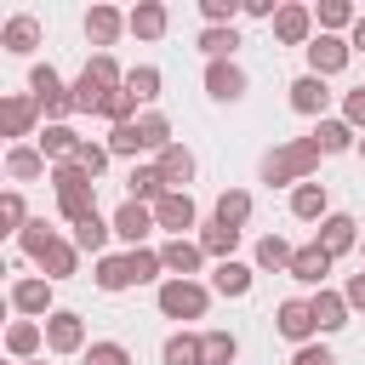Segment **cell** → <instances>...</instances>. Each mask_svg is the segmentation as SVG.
<instances>
[{"label":"cell","mask_w":365,"mask_h":365,"mask_svg":"<svg viewBox=\"0 0 365 365\" xmlns=\"http://www.w3.org/2000/svg\"><path fill=\"white\" fill-rule=\"evenodd\" d=\"M314 171H319V148H314V137H291V143H279V148L262 154V182H268V188L314 182Z\"/></svg>","instance_id":"cell-1"},{"label":"cell","mask_w":365,"mask_h":365,"mask_svg":"<svg viewBox=\"0 0 365 365\" xmlns=\"http://www.w3.org/2000/svg\"><path fill=\"white\" fill-rule=\"evenodd\" d=\"M29 97L40 103L46 125H63V120L74 114V91L63 86V74H57L51 63H34V68H29Z\"/></svg>","instance_id":"cell-2"},{"label":"cell","mask_w":365,"mask_h":365,"mask_svg":"<svg viewBox=\"0 0 365 365\" xmlns=\"http://www.w3.org/2000/svg\"><path fill=\"white\" fill-rule=\"evenodd\" d=\"M154 302H160V314H165V319H205L211 291H205L200 279H165Z\"/></svg>","instance_id":"cell-3"},{"label":"cell","mask_w":365,"mask_h":365,"mask_svg":"<svg viewBox=\"0 0 365 365\" xmlns=\"http://www.w3.org/2000/svg\"><path fill=\"white\" fill-rule=\"evenodd\" d=\"M359 240H365V234H359V222H354L348 211H331V217L319 222V234H314V245H319L331 262L348 257V251H359Z\"/></svg>","instance_id":"cell-4"},{"label":"cell","mask_w":365,"mask_h":365,"mask_svg":"<svg viewBox=\"0 0 365 365\" xmlns=\"http://www.w3.org/2000/svg\"><path fill=\"white\" fill-rule=\"evenodd\" d=\"M348 57H354V46H348L342 34H314V40H308V74H319V80L342 74Z\"/></svg>","instance_id":"cell-5"},{"label":"cell","mask_w":365,"mask_h":365,"mask_svg":"<svg viewBox=\"0 0 365 365\" xmlns=\"http://www.w3.org/2000/svg\"><path fill=\"white\" fill-rule=\"evenodd\" d=\"M40 120H46V114H40V103H34L29 91H11V97H0V131H6V137H29Z\"/></svg>","instance_id":"cell-6"},{"label":"cell","mask_w":365,"mask_h":365,"mask_svg":"<svg viewBox=\"0 0 365 365\" xmlns=\"http://www.w3.org/2000/svg\"><path fill=\"white\" fill-rule=\"evenodd\" d=\"M11 308L23 314V319H51L57 308H51V279H11Z\"/></svg>","instance_id":"cell-7"},{"label":"cell","mask_w":365,"mask_h":365,"mask_svg":"<svg viewBox=\"0 0 365 365\" xmlns=\"http://www.w3.org/2000/svg\"><path fill=\"white\" fill-rule=\"evenodd\" d=\"M46 348H51V354H80V348H86V319H80L74 308H57V314L46 319Z\"/></svg>","instance_id":"cell-8"},{"label":"cell","mask_w":365,"mask_h":365,"mask_svg":"<svg viewBox=\"0 0 365 365\" xmlns=\"http://www.w3.org/2000/svg\"><path fill=\"white\" fill-rule=\"evenodd\" d=\"M274 325H279V336H291L297 348L319 331V325H314V302H308V297H285V302H279V314H274Z\"/></svg>","instance_id":"cell-9"},{"label":"cell","mask_w":365,"mask_h":365,"mask_svg":"<svg viewBox=\"0 0 365 365\" xmlns=\"http://www.w3.org/2000/svg\"><path fill=\"white\" fill-rule=\"evenodd\" d=\"M154 222H160L171 240H188V228L200 222V211H194V200H188V194H165V200L154 205Z\"/></svg>","instance_id":"cell-10"},{"label":"cell","mask_w":365,"mask_h":365,"mask_svg":"<svg viewBox=\"0 0 365 365\" xmlns=\"http://www.w3.org/2000/svg\"><path fill=\"white\" fill-rule=\"evenodd\" d=\"M274 40L279 46H308L314 40V11L308 6H279L274 11Z\"/></svg>","instance_id":"cell-11"},{"label":"cell","mask_w":365,"mask_h":365,"mask_svg":"<svg viewBox=\"0 0 365 365\" xmlns=\"http://www.w3.org/2000/svg\"><path fill=\"white\" fill-rule=\"evenodd\" d=\"M154 165H160V182H165L171 194H188V182H194V154H188L182 143H171L165 154H154Z\"/></svg>","instance_id":"cell-12"},{"label":"cell","mask_w":365,"mask_h":365,"mask_svg":"<svg viewBox=\"0 0 365 365\" xmlns=\"http://www.w3.org/2000/svg\"><path fill=\"white\" fill-rule=\"evenodd\" d=\"M154 228H160V222H154V205H143V200H125V205L114 211V234L131 240V245H143Z\"/></svg>","instance_id":"cell-13"},{"label":"cell","mask_w":365,"mask_h":365,"mask_svg":"<svg viewBox=\"0 0 365 365\" xmlns=\"http://www.w3.org/2000/svg\"><path fill=\"white\" fill-rule=\"evenodd\" d=\"M0 46H6L11 57H29V51L40 46V17H29V11L6 17V23H0Z\"/></svg>","instance_id":"cell-14"},{"label":"cell","mask_w":365,"mask_h":365,"mask_svg":"<svg viewBox=\"0 0 365 365\" xmlns=\"http://www.w3.org/2000/svg\"><path fill=\"white\" fill-rule=\"evenodd\" d=\"M291 108H297V114H308V120H325V108H331V91H325V80H319V74H302V80H291Z\"/></svg>","instance_id":"cell-15"},{"label":"cell","mask_w":365,"mask_h":365,"mask_svg":"<svg viewBox=\"0 0 365 365\" xmlns=\"http://www.w3.org/2000/svg\"><path fill=\"white\" fill-rule=\"evenodd\" d=\"M291 217H297V222H325V217H331L325 182H297V188H291Z\"/></svg>","instance_id":"cell-16"},{"label":"cell","mask_w":365,"mask_h":365,"mask_svg":"<svg viewBox=\"0 0 365 365\" xmlns=\"http://www.w3.org/2000/svg\"><path fill=\"white\" fill-rule=\"evenodd\" d=\"M160 257H165V274H171V279H194V274H200V262H205L200 240H165V245H160Z\"/></svg>","instance_id":"cell-17"},{"label":"cell","mask_w":365,"mask_h":365,"mask_svg":"<svg viewBox=\"0 0 365 365\" xmlns=\"http://www.w3.org/2000/svg\"><path fill=\"white\" fill-rule=\"evenodd\" d=\"M205 91H211L217 103L245 97V68H240V63H205Z\"/></svg>","instance_id":"cell-18"},{"label":"cell","mask_w":365,"mask_h":365,"mask_svg":"<svg viewBox=\"0 0 365 365\" xmlns=\"http://www.w3.org/2000/svg\"><path fill=\"white\" fill-rule=\"evenodd\" d=\"M297 285H314V291H325V274H331V257L319 251V245H302L297 257H291V268H285Z\"/></svg>","instance_id":"cell-19"},{"label":"cell","mask_w":365,"mask_h":365,"mask_svg":"<svg viewBox=\"0 0 365 365\" xmlns=\"http://www.w3.org/2000/svg\"><path fill=\"white\" fill-rule=\"evenodd\" d=\"M40 348H46V325L40 319H11L6 325V354L11 359H34Z\"/></svg>","instance_id":"cell-20"},{"label":"cell","mask_w":365,"mask_h":365,"mask_svg":"<svg viewBox=\"0 0 365 365\" xmlns=\"http://www.w3.org/2000/svg\"><path fill=\"white\" fill-rule=\"evenodd\" d=\"M120 29H131V17H120L114 6H91V11H86V40H91V46H114Z\"/></svg>","instance_id":"cell-21"},{"label":"cell","mask_w":365,"mask_h":365,"mask_svg":"<svg viewBox=\"0 0 365 365\" xmlns=\"http://www.w3.org/2000/svg\"><path fill=\"white\" fill-rule=\"evenodd\" d=\"M34 262H40V268H46V279L57 285V279H68V274L80 268V245H74V240H51V245H46Z\"/></svg>","instance_id":"cell-22"},{"label":"cell","mask_w":365,"mask_h":365,"mask_svg":"<svg viewBox=\"0 0 365 365\" xmlns=\"http://www.w3.org/2000/svg\"><path fill=\"white\" fill-rule=\"evenodd\" d=\"M314 148H319V154H348V148H359V137H354L348 120H331V114H325V120L314 125Z\"/></svg>","instance_id":"cell-23"},{"label":"cell","mask_w":365,"mask_h":365,"mask_svg":"<svg viewBox=\"0 0 365 365\" xmlns=\"http://www.w3.org/2000/svg\"><path fill=\"white\" fill-rule=\"evenodd\" d=\"M40 154H46L51 165H68V160L80 154V131H74V125H46V131H40Z\"/></svg>","instance_id":"cell-24"},{"label":"cell","mask_w":365,"mask_h":365,"mask_svg":"<svg viewBox=\"0 0 365 365\" xmlns=\"http://www.w3.org/2000/svg\"><path fill=\"white\" fill-rule=\"evenodd\" d=\"M6 177H11V182H34V177H46V154L29 148V143H11V148H6Z\"/></svg>","instance_id":"cell-25"},{"label":"cell","mask_w":365,"mask_h":365,"mask_svg":"<svg viewBox=\"0 0 365 365\" xmlns=\"http://www.w3.org/2000/svg\"><path fill=\"white\" fill-rule=\"evenodd\" d=\"M171 188L160 182V165H131V177H125V200H143V205H160Z\"/></svg>","instance_id":"cell-26"},{"label":"cell","mask_w":365,"mask_h":365,"mask_svg":"<svg viewBox=\"0 0 365 365\" xmlns=\"http://www.w3.org/2000/svg\"><path fill=\"white\" fill-rule=\"evenodd\" d=\"M308 302H314V325H319V331H342V325H348V314H354L342 291H314Z\"/></svg>","instance_id":"cell-27"},{"label":"cell","mask_w":365,"mask_h":365,"mask_svg":"<svg viewBox=\"0 0 365 365\" xmlns=\"http://www.w3.org/2000/svg\"><path fill=\"white\" fill-rule=\"evenodd\" d=\"M165 29H171V11H165L160 0H143V6L131 11V34H137V40H160Z\"/></svg>","instance_id":"cell-28"},{"label":"cell","mask_w":365,"mask_h":365,"mask_svg":"<svg viewBox=\"0 0 365 365\" xmlns=\"http://www.w3.org/2000/svg\"><path fill=\"white\" fill-rule=\"evenodd\" d=\"M234 245H240V228H222L217 217L200 228V251H205V257H217V262H234Z\"/></svg>","instance_id":"cell-29"},{"label":"cell","mask_w":365,"mask_h":365,"mask_svg":"<svg viewBox=\"0 0 365 365\" xmlns=\"http://www.w3.org/2000/svg\"><path fill=\"white\" fill-rule=\"evenodd\" d=\"M217 222L222 228H245L251 222V194L245 188H222L217 194Z\"/></svg>","instance_id":"cell-30"},{"label":"cell","mask_w":365,"mask_h":365,"mask_svg":"<svg viewBox=\"0 0 365 365\" xmlns=\"http://www.w3.org/2000/svg\"><path fill=\"white\" fill-rule=\"evenodd\" d=\"M160 359H165V365H205V342L188 336V331H177V336H165Z\"/></svg>","instance_id":"cell-31"},{"label":"cell","mask_w":365,"mask_h":365,"mask_svg":"<svg viewBox=\"0 0 365 365\" xmlns=\"http://www.w3.org/2000/svg\"><path fill=\"white\" fill-rule=\"evenodd\" d=\"M200 51H205L211 63H234V51H240V29H200Z\"/></svg>","instance_id":"cell-32"},{"label":"cell","mask_w":365,"mask_h":365,"mask_svg":"<svg viewBox=\"0 0 365 365\" xmlns=\"http://www.w3.org/2000/svg\"><path fill=\"white\" fill-rule=\"evenodd\" d=\"M137 143H143V148H154V154H165V148H171V120H165V114H154V108H148V114H137Z\"/></svg>","instance_id":"cell-33"},{"label":"cell","mask_w":365,"mask_h":365,"mask_svg":"<svg viewBox=\"0 0 365 365\" xmlns=\"http://www.w3.org/2000/svg\"><path fill=\"white\" fill-rule=\"evenodd\" d=\"M314 23H319V34H336V29H354V23H359V11H354L348 0H319Z\"/></svg>","instance_id":"cell-34"},{"label":"cell","mask_w":365,"mask_h":365,"mask_svg":"<svg viewBox=\"0 0 365 365\" xmlns=\"http://www.w3.org/2000/svg\"><path fill=\"white\" fill-rule=\"evenodd\" d=\"M57 217L63 222H86V217H97V188H80V194H57Z\"/></svg>","instance_id":"cell-35"},{"label":"cell","mask_w":365,"mask_h":365,"mask_svg":"<svg viewBox=\"0 0 365 365\" xmlns=\"http://www.w3.org/2000/svg\"><path fill=\"white\" fill-rule=\"evenodd\" d=\"M125 262H131V279H137V285H148V279H160V274H165V257H160L154 245H131V251H125Z\"/></svg>","instance_id":"cell-36"},{"label":"cell","mask_w":365,"mask_h":365,"mask_svg":"<svg viewBox=\"0 0 365 365\" xmlns=\"http://www.w3.org/2000/svg\"><path fill=\"white\" fill-rule=\"evenodd\" d=\"M91 279H97V291H125V285H137L125 257H97V274H91Z\"/></svg>","instance_id":"cell-37"},{"label":"cell","mask_w":365,"mask_h":365,"mask_svg":"<svg viewBox=\"0 0 365 365\" xmlns=\"http://www.w3.org/2000/svg\"><path fill=\"white\" fill-rule=\"evenodd\" d=\"M211 285H217L222 297H251V268H245V262H217Z\"/></svg>","instance_id":"cell-38"},{"label":"cell","mask_w":365,"mask_h":365,"mask_svg":"<svg viewBox=\"0 0 365 365\" xmlns=\"http://www.w3.org/2000/svg\"><path fill=\"white\" fill-rule=\"evenodd\" d=\"M97 114H103L108 125H131V120H137V97H131L125 86H114V91L103 97V108H97Z\"/></svg>","instance_id":"cell-39"},{"label":"cell","mask_w":365,"mask_h":365,"mask_svg":"<svg viewBox=\"0 0 365 365\" xmlns=\"http://www.w3.org/2000/svg\"><path fill=\"white\" fill-rule=\"evenodd\" d=\"M108 234H114V222H103V217H86V222L74 228V245H80V251H91V257H103Z\"/></svg>","instance_id":"cell-40"},{"label":"cell","mask_w":365,"mask_h":365,"mask_svg":"<svg viewBox=\"0 0 365 365\" xmlns=\"http://www.w3.org/2000/svg\"><path fill=\"white\" fill-rule=\"evenodd\" d=\"M51 188H57V194H80V188H97V177L68 160V165H51Z\"/></svg>","instance_id":"cell-41"},{"label":"cell","mask_w":365,"mask_h":365,"mask_svg":"<svg viewBox=\"0 0 365 365\" xmlns=\"http://www.w3.org/2000/svg\"><path fill=\"white\" fill-rule=\"evenodd\" d=\"M291 257H297V251H291L279 234H262V240H257V268H291Z\"/></svg>","instance_id":"cell-42"},{"label":"cell","mask_w":365,"mask_h":365,"mask_svg":"<svg viewBox=\"0 0 365 365\" xmlns=\"http://www.w3.org/2000/svg\"><path fill=\"white\" fill-rule=\"evenodd\" d=\"M200 342H205V365H234V354H240L234 331H205Z\"/></svg>","instance_id":"cell-43"},{"label":"cell","mask_w":365,"mask_h":365,"mask_svg":"<svg viewBox=\"0 0 365 365\" xmlns=\"http://www.w3.org/2000/svg\"><path fill=\"white\" fill-rule=\"evenodd\" d=\"M80 74H91V80H97L103 91H114V86H125V74H120V63H114L108 51H97V57H91V63H86Z\"/></svg>","instance_id":"cell-44"},{"label":"cell","mask_w":365,"mask_h":365,"mask_svg":"<svg viewBox=\"0 0 365 365\" xmlns=\"http://www.w3.org/2000/svg\"><path fill=\"white\" fill-rule=\"evenodd\" d=\"M125 91H131L137 103H154V97H160V68H148V63L131 68V74H125Z\"/></svg>","instance_id":"cell-45"},{"label":"cell","mask_w":365,"mask_h":365,"mask_svg":"<svg viewBox=\"0 0 365 365\" xmlns=\"http://www.w3.org/2000/svg\"><path fill=\"white\" fill-rule=\"evenodd\" d=\"M68 91H74V114H97V108H103V97H108V91H103L91 74H80Z\"/></svg>","instance_id":"cell-46"},{"label":"cell","mask_w":365,"mask_h":365,"mask_svg":"<svg viewBox=\"0 0 365 365\" xmlns=\"http://www.w3.org/2000/svg\"><path fill=\"white\" fill-rule=\"evenodd\" d=\"M0 222H6V234H23V228L34 222V217L23 211V194H17V188H6V194H0Z\"/></svg>","instance_id":"cell-47"},{"label":"cell","mask_w":365,"mask_h":365,"mask_svg":"<svg viewBox=\"0 0 365 365\" xmlns=\"http://www.w3.org/2000/svg\"><path fill=\"white\" fill-rule=\"evenodd\" d=\"M51 240H57V228H46V217H34V222L17 234V245H23V257H29V262H34V257H40Z\"/></svg>","instance_id":"cell-48"},{"label":"cell","mask_w":365,"mask_h":365,"mask_svg":"<svg viewBox=\"0 0 365 365\" xmlns=\"http://www.w3.org/2000/svg\"><path fill=\"white\" fill-rule=\"evenodd\" d=\"M108 160H114V154H108V143H80V154H74V165H80V171H91V177H103V171H108Z\"/></svg>","instance_id":"cell-49"},{"label":"cell","mask_w":365,"mask_h":365,"mask_svg":"<svg viewBox=\"0 0 365 365\" xmlns=\"http://www.w3.org/2000/svg\"><path fill=\"white\" fill-rule=\"evenodd\" d=\"M86 365H131V354H125V342H91Z\"/></svg>","instance_id":"cell-50"},{"label":"cell","mask_w":365,"mask_h":365,"mask_svg":"<svg viewBox=\"0 0 365 365\" xmlns=\"http://www.w3.org/2000/svg\"><path fill=\"white\" fill-rule=\"evenodd\" d=\"M108 154H143V143H137V120L108 131Z\"/></svg>","instance_id":"cell-51"},{"label":"cell","mask_w":365,"mask_h":365,"mask_svg":"<svg viewBox=\"0 0 365 365\" xmlns=\"http://www.w3.org/2000/svg\"><path fill=\"white\" fill-rule=\"evenodd\" d=\"M291 365H336V354H331L325 342H302V348L291 354Z\"/></svg>","instance_id":"cell-52"},{"label":"cell","mask_w":365,"mask_h":365,"mask_svg":"<svg viewBox=\"0 0 365 365\" xmlns=\"http://www.w3.org/2000/svg\"><path fill=\"white\" fill-rule=\"evenodd\" d=\"M342 120H348V125H354V131H365V86H359V91H348V97H342Z\"/></svg>","instance_id":"cell-53"},{"label":"cell","mask_w":365,"mask_h":365,"mask_svg":"<svg viewBox=\"0 0 365 365\" xmlns=\"http://www.w3.org/2000/svg\"><path fill=\"white\" fill-rule=\"evenodd\" d=\"M342 297H348V308H359V314H365V274H348Z\"/></svg>","instance_id":"cell-54"},{"label":"cell","mask_w":365,"mask_h":365,"mask_svg":"<svg viewBox=\"0 0 365 365\" xmlns=\"http://www.w3.org/2000/svg\"><path fill=\"white\" fill-rule=\"evenodd\" d=\"M274 11H279L274 0H245V17H268V23H274Z\"/></svg>","instance_id":"cell-55"},{"label":"cell","mask_w":365,"mask_h":365,"mask_svg":"<svg viewBox=\"0 0 365 365\" xmlns=\"http://www.w3.org/2000/svg\"><path fill=\"white\" fill-rule=\"evenodd\" d=\"M348 46H359V51H365V11H359V23L348 29Z\"/></svg>","instance_id":"cell-56"},{"label":"cell","mask_w":365,"mask_h":365,"mask_svg":"<svg viewBox=\"0 0 365 365\" xmlns=\"http://www.w3.org/2000/svg\"><path fill=\"white\" fill-rule=\"evenodd\" d=\"M359 160H365V137H359Z\"/></svg>","instance_id":"cell-57"},{"label":"cell","mask_w":365,"mask_h":365,"mask_svg":"<svg viewBox=\"0 0 365 365\" xmlns=\"http://www.w3.org/2000/svg\"><path fill=\"white\" fill-rule=\"evenodd\" d=\"M359 257H365V240H359Z\"/></svg>","instance_id":"cell-58"}]
</instances>
